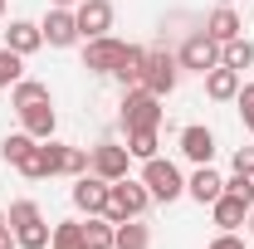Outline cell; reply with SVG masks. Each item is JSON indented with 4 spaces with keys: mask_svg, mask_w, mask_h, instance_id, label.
I'll use <instances>...</instances> for the list:
<instances>
[{
    "mask_svg": "<svg viewBox=\"0 0 254 249\" xmlns=\"http://www.w3.org/2000/svg\"><path fill=\"white\" fill-rule=\"evenodd\" d=\"M0 15H5V0H0Z\"/></svg>",
    "mask_w": 254,
    "mask_h": 249,
    "instance_id": "obj_37",
    "label": "cell"
},
{
    "mask_svg": "<svg viewBox=\"0 0 254 249\" xmlns=\"http://www.w3.org/2000/svg\"><path fill=\"white\" fill-rule=\"evenodd\" d=\"M39 147H44V166H49V176H64V171H68V147L54 142V137H49V142H39Z\"/></svg>",
    "mask_w": 254,
    "mask_h": 249,
    "instance_id": "obj_28",
    "label": "cell"
},
{
    "mask_svg": "<svg viewBox=\"0 0 254 249\" xmlns=\"http://www.w3.org/2000/svg\"><path fill=\"white\" fill-rule=\"evenodd\" d=\"M127 161H132V152L118 147V142H98V147H93V171L103 176V181H123Z\"/></svg>",
    "mask_w": 254,
    "mask_h": 249,
    "instance_id": "obj_11",
    "label": "cell"
},
{
    "mask_svg": "<svg viewBox=\"0 0 254 249\" xmlns=\"http://www.w3.org/2000/svg\"><path fill=\"white\" fill-rule=\"evenodd\" d=\"M176 63H181V68H195V73H210V68L220 63V44H215L210 34L200 30V34H190L186 44H181V54H176Z\"/></svg>",
    "mask_w": 254,
    "mask_h": 249,
    "instance_id": "obj_7",
    "label": "cell"
},
{
    "mask_svg": "<svg viewBox=\"0 0 254 249\" xmlns=\"http://www.w3.org/2000/svg\"><path fill=\"white\" fill-rule=\"evenodd\" d=\"M147 205H152V190L142 186V181H132V176L108 181V210H103V215L113 220V225H123V220H142Z\"/></svg>",
    "mask_w": 254,
    "mask_h": 249,
    "instance_id": "obj_2",
    "label": "cell"
},
{
    "mask_svg": "<svg viewBox=\"0 0 254 249\" xmlns=\"http://www.w3.org/2000/svg\"><path fill=\"white\" fill-rule=\"evenodd\" d=\"M245 225H250V235H254V205H250V215H245Z\"/></svg>",
    "mask_w": 254,
    "mask_h": 249,
    "instance_id": "obj_35",
    "label": "cell"
},
{
    "mask_svg": "<svg viewBox=\"0 0 254 249\" xmlns=\"http://www.w3.org/2000/svg\"><path fill=\"white\" fill-rule=\"evenodd\" d=\"M210 215H215L220 230H235V225H245V215H250V200H240V195L220 190V200H210Z\"/></svg>",
    "mask_w": 254,
    "mask_h": 249,
    "instance_id": "obj_16",
    "label": "cell"
},
{
    "mask_svg": "<svg viewBox=\"0 0 254 249\" xmlns=\"http://www.w3.org/2000/svg\"><path fill=\"white\" fill-rule=\"evenodd\" d=\"M225 190H230V195H240V200H250V205H254V176H240V171H235V176L225 181Z\"/></svg>",
    "mask_w": 254,
    "mask_h": 249,
    "instance_id": "obj_30",
    "label": "cell"
},
{
    "mask_svg": "<svg viewBox=\"0 0 254 249\" xmlns=\"http://www.w3.org/2000/svg\"><path fill=\"white\" fill-rule=\"evenodd\" d=\"M220 190H225V181L210 171V166H195V176L186 181V195L190 200H200V205H210V200H220Z\"/></svg>",
    "mask_w": 254,
    "mask_h": 249,
    "instance_id": "obj_17",
    "label": "cell"
},
{
    "mask_svg": "<svg viewBox=\"0 0 254 249\" xmlns=\"http://www.w3.org/2000/svg\"><path fill=\"white\" fill-rule=\"evenodd\" d=\"M39 98H49V88H44L39 78H20V83L10 88V103H15V108H25V103H39Z\"/></svg>",
    "mask_w": 254,
    "mask_h": 249,
    "instance_id": "obj_27",
    "label": "cell"
},
{
    "mask_svg": "<svg viewBox=\"0 0 254 249\" xmlns=\"http://www.w3.org/2000/svg\"><path fill=\"white\" fill-rule=\"evenodd\" d=\"M34 142H39V137H30V132H10V137L0 142V156H5V166H20V161L34 152Z\"/></svg>",
    "mask_w": 254,
    "mask_h": 249,
    "instance_id": "obj_24",
    "label": "cell"
},
{
    "mask_svg": "<svg viewBox=\"0 0 254 249\" xmlns=\"http://www.w3.org/2000/svg\"><path fill=\"white\" fill-rule=\"evenodd\" d=\"M235 103H240V118H245V127L254 132V83H245V88L235 93Z\"/></svg>",
    "mask_w": 254,
    "mask_h": 249,
    "instance_id": "obj_31",
    "label": "cell"
},
{
    "mask_svg": "<svg viewBox=\"0 0 254 249\" xmlns=\"http://www.w3.org/2000/svg\"><path fill=\"white\" fill-rule=\"evenodd\" d=\"M235 171L240 176H254V147H240L235 152Z\"/></svg>",
    "mask_w": 254,
    "mask_h": 249,
    "instance_id": "obj_32",
    "label": "cell"
},
{
    "mask_svg": "<svg viewBox=\"0 0 254 249\" xmlns=\"http://www.w3.org/2000/svg\"><path fill=\"white\" fill-rule=\"evenodd\" d=\"M123 127L127 132H137V127H161V98L147 93L142 83L127 88L123 93Z\"/></svg>",
    "mask_w": 254,
    "mask_h": 249,
    "instance_id": "obj_4",
    "label": "cell"
},
{
    "mask_svg": "<svg viewBox=\"0 0 254 249\" xmlns=\"http://www.w3.org/2000/svg\"><path fill=\"white\" fill-rule=\"evenodd\" d=\"M220 63L225 68H254V44L250 39H230V44H220Z\"/></svg>",
    "mask_w": 254,
    "mask_h": 249,
    "instance_id": "obj_22",
    "label": "cell"
},
{
    "mask_svg": "<svg viewBox=\"0 0 254 249\" xmlns=\"http://www.w3.org/2000/svg\"><path fill=\"white\" fill-rule=\"evenodd\" d=\"M0 249H15V230L10 225H0Z\"/></svg>",
    "mask_w": 254,
    "mask_h": 249,
    "instance_id": "obj_34",
    "label": "cell"
},
{
    "mask_svg": "<svg viewBox=\"0 0 254 249\" xmlns=\"http://www.w3.org/2000/svg\"><path fill=\"white\" fill-rule=\"evenodd\" d=\"M147 245H152V235H147L142 220H123L118 235H113V249H147Z\"/></svg>",
    "mask_w": 254,
    "mask_h": 249,
    "instance_id": "obj_20",
    "label": "cell"
},
{
    "mask_svg": "<svg viewBox=\"0 0 254 249\" xmlns=\"http://www.w3.org/2000/svg\"><path fill=\"white\" fill-rule=\"evenodd\" d=\"M240 15H235V5H215L210 10V20H205V34L215 39V44H230V39H240Z\"/></svg>",
    "mask_w": 254,
    "mask_h": 249,
    "instance_id": "obj_14",
    "label": "cell"
},
{
    "mask_svg": "<svg viewBox=\"0 0 254 249\" xmlns=\"http://www.w3.org/2000/svg\"><path fill=\"white\" fill-rule=\"evenodd\" d=\"M49 5H64V10H68V5H78V0H49Z\"/></svg>",
    "mask_w": 254,
    "mask_h": 249,
    "instance_id": "obj_36",
    "label": "cell"
},
{
    "mask_svg": "<svg viewBox=\"0 0 254 249\" xmlns=\"http://www.w3.org/2000/svg\"><path fill=\"white\" fill-rule=\"evenodd\" d=\"M44 44L49 49H68V44H78L83 34H78V20H73V10H64V5H54L49 15H44Z\"/></svg>",
    "mask_w": 254,
    "mask_h": 249,
    "instance_id": "obj_9",
    "label": "cell"
},
{
    "mask_svg": "<svg viewBox=\"0 0 254 249\" xmlns=\"http://www.w3.org/2000/svg\"><path fill=\"white\" fill-rule=\"evenodd\" d=\"M142 186L152 190V200H176V195H186V176L176 171V161H142Z\"/></svg>",
    "mask_w": 254,
    "mask_h": 249,
    "instance_id": "obj_3",
    "label": "cell"
},
{
    "mask_svg": "<svg viewBox=\"0 0 254 249\" xmlns=\"http://www.w3.org/2000/svg\"><path fill=\"white\" fill-rule=\"evenodd\" d=\"M113 235H118V225H113L108 215H88V225H83L88 249H113Z\"/></svg>",
    "mask_w": 254,
    "mask_h": 249,
    "instance_id": "obj_23",
    "label": "cell"
},
{
    "mask_svg": "<svg viewBox=\"0 0 254 249\" xmlns=\"http://www.w3.org/2000/svg\"><path fill=\"white\" fill-rule=\"evenodd\" d=\"M0 225H5V210H0Z\"/></svg>",
    "mask_w": 254,
    "mask_h": 249,
    "instance_id": "obj_38",
    "label": "cell"
},
{
    "mask_svg": "<svg viewBox=\"0 0 254 249\" xmlns=\"http://www.w3.org/2000/svg\"><path fill=\"white\" fill-rule=\"evenodd\" d=\"M142 68H147V49H137V44H127V54H123V63H118V83L123 88H137L142 83Z\"/></svg>",
    "mask_w": 254,
    "mask_h": 249,
    "instance_id": "obj_19",
    "label": "cell"
},
{
    "mask_svg": "<svg viewBox=\"0 0 254 249\" xmlns=\"http://www.w3.org/2000/svg\"><path fill=\"white\" fill-rule=\"evenodd\" d=\"M181 156L195 161V166H210V156H215V137H210V127H200V123L181 127Z\"/></svg>",
    "mask_w": 254,
    "mask_h": 249,
    "instance_id": "obj_13",
    "label": "cell"
},
{
    "mask_svg": "<svg viewBox=\"0 0 254 249\" xmlns=\"http://www.w3.org/2000/svg\"><path fill=\"white\" fill-rule=\"evenodd\" d=\"M205 93L215 98V103H230V98L240 93V73H235V68H225V63H215V68L205 73Z\"/></svg>",
    "mask_w": 254,
    "mask_h": 249,
    "instance_id": "obj_18",
    "label": "cell"
},
{
    "mask_svg": "<svg viewBox=\"0 0 254 249\" xmlns=\"http://www.w3.org/2000/svg\"><path fill=\"white\" fill-rule=\"evenodd\" d=\"M127 152L137 156V161H152V156H157V127H137V132H127Z\"/></svg>",
    "mask_w": 254,
    "mask_h": 249,
    "instance_id": "obj_25",
    "label": "cell"
},
{
    "mask_svg": "<svg viewBox=\"0 0 254 249\" xmlns=\"http://www.w3.org/2000/svg\"><path fill=\"white\" fill-rule=\"evenodd\" d=\"M15 113H20V127H25L30 137H39V142H49V137H54V103H49V98L25 103V108H15Z\"/></svg>",
    "mask_w": 254,
    "mask_h": 249,
    "instance_id": "obj_12",
    "label": "cell"
},
{
    "mask_svg": "<svg viewBox=\"0 0 254 249\" xmlns=\"http://www.w3.org/2000/svg\"><path fill=\"white\" fill-rule=\"evenodd\" d=\"M73 20H78L83 39H103L113 30V0H78L73 5Z\"/></svg>",
    "mask_w": 254,
    "mask_h": 249,
    "instance_id": "obj_6",
    "label": "cell"
},
{
    "mask_svg": "<svg viewBox=\"0 0 254 249\" xmlns=\"http://www.w3.org/2000/svg\"><path fill=\"white\" fill-rule=\"evenodd\" d=\"M123 54H127V44H118L113 34L88 39V44H83V68H88V73H118Z\"/></svg>",
    "mask_w": 254,
    "mask_h": 249,
    "instance_id": "obj_8",
    "label": "cell"
},
{
    "mask_svg": "<svg viewBox=\"0 0 254 249\" xmlns=\"http://www.w3.org/2000/svg\"><path fill=\"white\" fill-rule=\"evenodd\" d=\"M176 78H181V63H176V54L152 49V54H147V68H142V88H147V93H157V98H166L171 88H176Z\"/></svg>",
    "mask_w": 254,
    "mask_h": 249,
    "instance_id": "obj_5",
    "label": "cell"
},
{
    "mask_svg": "<svg viewBox=\"0 0 254 249\" xmlns=\"http://www.w3.org/2000/svg\"><path fill=\"white\" fill-rule=\"evenodd\" d=\"M15 171H20V176H30V181H44V176H49V166H44V147L34 142V152L25 156V161H20Z\"/></svg>",
    "mask_w": 254,
    "mask_h": 249,
    "instance_id": "obj_29",
    "label": "cell"
},
{
    "mask_svg": "<svg viewBox=\"0 0 254 249\" xmlns=\"http://www.w3.org/2000/svg\"><path fill=\"white\" fill-rule=\"evenodd\" d=\"M25 78V54H15V49H0V88H15Z\"/></svg>",
    "mask_w": 254,
    "mask_h": 249,
    "instance_id": "obj_26",
    "label": "cell"
},
{
    "mask_svg": "<svg viewBox=\"0 0 254 249\" xmlns=\"http://www.w3.org/2000/svg\"><path fill=\"white\" fill-rule=\"evenodd\" d=\"M44 44V30L30 25V20H10V30H5V49H15V54H34Z\"/></svg>",
    "mask_w": 254,
    "mask_h": 249,
    "instance_id": "obj_15",
    "label": "cell"
},
{
    "mask_svg": "<svg viewBox=\"0 0 254 249\" xmlns=\"http://www.w3.org/2000/svg\"><path fill=\"white\" fill-rule=\"evenodd\" d=\"M73 205H78L83 215H103V210H108V181H103L98 171L78 176V181H73Z\"/></svg>",
    "mask_w": 254,
    "mask_h": 249,
    "instance_id": "obj_10",
    "label": "cell"
},
{
    "mask_svg": "<svg viewBox=\"0 0 254 249\" xmlns=\"http://www.w3.org/2000/svg\"><path fill=\"white\" fill-rule=\"evenodd\" d=\"M49 249H88V240H83V220H64V225H54Z\"/></svg>",
    "mask_w": 254,
    "mask_h": 249,
    "instance_id": "obj_21",
    "label": "cell"
},
{
    "mask_svg": "<svg viewBox=\"0 0 254 249\" xmlns=\"http://www.w3.org/2000/svg\"><path fill=\"white\" fill-rule=\"evenodd\" d=\"M210 249H245V240H240L235 230H220V235L210 240Z\"/></svg>",
    "mask_w": 254,
    "mask_h": 249,
    "instance_id": "obj_33",
    "label": "cell"
},
{
    "mask_svg": "<svg viewBox=\"0 0 254 249\" xmlns=\"http://www.w3.org/2000/svg\"><path fill=\"white\" fill-rule=\"evenodd\" d=\"M5 225L15 230V245L20 249H49V225L39 215V205L34 200H10V210H5Z\"/></svg>",
    "mask_w": 254,
    "mask_h": 249,
    "instance_id": "obj_1",
    "label": "cell"
}]
</instances>
